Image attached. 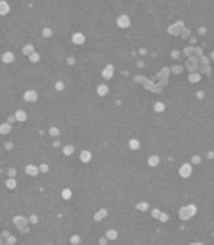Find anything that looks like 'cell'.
<instances>
[{
  "mask_svg": "<svg viewBox=\"0 0 214 245\" xmlns=\"http://www.w3.org/2000/svg\"><path fill=\"white\" fill-rule=\"evenodd\" d=\"M5 186L10 190H14L17 186V181H16L15 178H9L5 181Z\"/></svg>",
  "mask_w": 214,
  "mask_h": 245,
  "instance_id": "ffe728a7",
  "label": "cell"
},
{
  "mask_svg": "<svg viewBox=\"0 0 214 245\" xmlns=\"http://www.w3.org/2000/svg\"><path fill=\"white\" fill-rule=\"evenodd\" d=\"M28 221H30L31 223H33V224H36V223L38 222V216H37V215H31V217L28 218Z\"/></svg>",
  "mask_w": 214,
  "mask_h": 245,
  "instance_id": "e575fe53",
  "label": "cell"
},
{
  "mask_svg": "<svg viewBox=\"0 0 214 245\" xmlns=\"http://www.w3.org/2000/svg\"><path fill=\"white\" fill-rule=\"evenodd\" d=\"M10 130H12V126L9 123H3L0 125V134L2 135H5V134L10 133Z\"/></svg>",
  "mask_w": 214,
  "mask_h": 245,
  "instance_id": "5bb4252c",
  "label": "cell"
},
{
  "mask_svg": "<svg viewBox=\"0 0 214 245\" xmlns=\"http://www.w3.org/2000/svg\"><path fill=\"white\" fill-rule=\"evenodd\" d=\"M1 236H2V238H4L5 240H6V239L10 236V233H7V231H3V233L1 234Z\"/></svg>",
  "mask_w": 214,
  "mask_h": 245,
  "instance_id": "7bdbcfd3",
  "label": "cell"
},
{
  "mask_svg": "<svg viewBox=\"0 0 214 245\" xmlns=\"http://www.w3.org/2000/svg\"><path fill=\"white\" fill-rule=\"evenodd\" d=\"M80 159H81V161L84 162V163L90 161L91 153L89 151H87V150H83V151H81V153H80Z\"/></svg>",
  "mask_w": 214,
  "mask_h": 245,
  "instance_id": "7c38bea8",
  "label": "cell"
},
{
  "mask_svg": "<svg viewBox=\"0 0 214 245\" xmlns=\"http://www.w3.org/2000/svg\"><path fill=\"white\" fill-rule=\"evenodd\" d=\"M113 70H115V67H113L111 64L106 65V67H105L104 70L102 71V77L104 78L105 80H109V79H111L113 76Z\"/></svg>",
  "mask_w": 214,
  "mask_h": 245,
  "instance_id": "52a82bcc",
  "label": "cell"
},
{
  "mask_svg": "<svg viewBox=\"0 0 214 245\" xmlns=\"http://www.w3.org/2000/svg\"><path fill=\"white\" fill-rule=\"evenodd\" d=\"M211 57L213 58V60H214V52H212V55H211Z\"/></svg>",
  "mask_w": 214,
  "mask_h": 245,
  "instance_id": "816d5d0a",
  "label": "cell"
},
{
  "mask_svg": "<svg viewBox=\"0 0 214 245\" xmlns=\"http://www.w3.org/2000/svg\"><path fill=\"white\" fill-rule=\"evenodd\" d=\"M25 172L27 175L35 177V176H37L39 174V168L36 167V165H27L25 167Z\"/></svg>",
  "mask_w": 214,
  "mask_h": 245,
  "instance_id": "ba28073f",
  "label": "cell"
},
{
  "mask_svg": "<svg viewBox=\"0 0 214 245\" xmlns=\"http://www.w3.org/2000/svg\"><path fill=\"white\" fill-rule=\"evenodd\" d=\"M108 91H109V88H108V86L105 85V84H101V85H99L97 87V93L99 94L100 96H106L108 93Z\"/></svg>",
  "mask_w": 214,
  "mask_h": 245,
  "instance_id": "4fadbf2b",
  "label": "cell"
},
{
  "mask_svg": "<svg viewBox=\"0 0 214 245\" xmlns=\"http://www.w3.org/2000/svg\"><path fill=\"white\" fill-rule=\"evenodd\" d=\"M148 207H149V204H148L147 202H141V203L136 204V209L140 210L141 212H146L148 210Z\"/></svg>",
  "mask_w": 214,
  "mask_h": 245,
  "instance_id": "4316f807",
  "label": "cell"
},
{
  "mask_svg": "<svg viewBox=\"0 0 214 245\" xmlns=\"http://www.w3.org/2000/svg\"><path fill=\"white\" fill-rule=\"evenodd\" d=\"M117 24L119 27H121V28H128L131 24L130 18H129L127 15L119 16L117 19Z\"/></svg>",
  "mask_w": 214,
  "mask_h": 245,
  "instance_id": "7a4b0ae2",
  "label": "cell"
},
{
  "mask_svg": "<svg viewBox=\"0 0 214 245\" xmlns=\"http://www.w3.org/2000/svg\"><path fill=\"white\" fill-rule=\"evenodd\" d=\"M140 54H146V51H145V49L144 48H142V49H140Z\"/></svg>",
  "mask_w": 214,
  "mask_h": 245,
  "instance_id": "681fc988",
  "label": "cell"
},
{
  "mask_svg": "<svg viewBox=\"0 0 214 245\" xmlns=\"http://www.w3.org/2000/svg\"><path fill=\"white\" fill-rule=\"evenodd\" d=\"M23 97H24V100L26 102L34 103L37 101V99H38V94H37V92L35 90H27V91H25Z\"/></svg>",
  "mask_w": 214,
  "mask_h": 245,
  "instance_id": "8992f818",
  "label": "cell"
},
{
  "mask_svg": "<svg viewBox=\"0 0 214 245\" xmlns=\"http://www.w3.org/2000/svg\"><path fill=\"white\" fill-rule=\"evenodd\" d=\"M71 42L76 45H82L85 42V36L82 33H75L71 37Z\"/></svg>",
  "mask_w": 214,
  "mask_h": 245,
  "instance_id": "5b68a950",
  "label": "cell"
},
{
  "mask_svg": "<svg viewBox=\"0 0 214 245\" xmlns=\"http://www.w3.org/2000/svg\"><path fill=\"white\" fill-rule=\"evenodd\" d=\"M34 51H35V48H34V45H31V44H26V45L22 48V52L25 56H30V55L33 54Z\"/></svg>",
  "mask_w": 214,
  "mask_h": 245,
  "instance_id": "ac0fdd59",
  "label": "cell"
},
{
  "mask_svg": "<svg viewBox=\"0 0 214 245\" xmlns=\"http://www.w3.org/2000/svg\"><path fill=\"white\" fill-rule=\"evenodd\" d=\"M80 242H81V239H80V237H79L78 235H73V236L70 237V243L71 244L77 245V244L80 243Z\"/></svg>",
  "mask_w": 214,
  "mask_h": 245,
  "instance_id": "f546056e",
  "label": "cell"
},
{
  "mask_svg": "<svg viewBox=\"0 0 214 245\" xmlns=\"http://www.w3.org/2000/svg\"><path fill=\"white\" fill-rule=\"evenodd\" d=\"M179 175H181V177L183 178H188L190 175H191L192 173V168L191 165H189V163H184L183 165H182L181 168H179V171H178Z\"/></svg>",
  "mask_w": 214,
  "mask_h": 245,
  "instance_id": "3957f363",
  "label": "cell"
},
{
  "mask_svg": "<svg viewBox=\"0 0 214 245\" xmlns=\"http://www.w3.org/2000/svg\"><path fill=\"white\" fill-rule=\"evenodd\" d=\"M6 243L7 244H10V245H14L15 243H16V238L14 236H12L10 235L9 238L6 239Z\"/></svg>",
  "mask_w": 214,
  "mask_h": 245,
  "instance_id": "8d00e7d4",
  "label": "cell"
},
{
  "mask_svg": "<svg viewBox=\"0 0 214 245\" xmlns=\"http://www.w3.org/2000/svg\"><path fill=\"white\" fill-rule=\"evenodd\" d=\"M28 59H30V61L31 63H37V62H39V60H40V55H39L38 52L34 51L33 54H31L30 56H28Z\"/></svg>",
  "mask_w": 214,
  "mask_h": 245,
  "instance_id": "603a6c76",
  "label": "cell"
},
{
  "mask_svg": "<svg viewBox=\"0 0 214 245\" xmlns=\"http://www.w3.org/2000/svg\"><path fill=\"white\" fill-rule=\"evenodd\" d=\"M196 96L199 97V99H202L203 96H204V93H203V91H199L196 93Z\"/></svg>",
  "mask_w": 214,
  "mask_h": 245,
  "instance_id": "bcb514c9",
  "label": "cell"
},
{
  "mask_svg": "<svg viewBox=\"0 0 214 245\" xmlns=\"http://www.w3.org/2000/svg\"><path fill=\"white\" fill-rule=\"evenodd\" d=\"M199 31L200 34H202V35H204L205 31H206V30H205V28H200V30H199Z\"/></svg>",
  "mask_w": 214,
  "mask_h": 245,
  "instance_id": "c3c4849f",
  "label": "cell"
},
{
  "mask_svg": "<svg viewBox=\"0 0 214 245\" xmlns=\"http://www.w3.org/2000/svg\"><path fill=\"white\" fill-rule=\"evenodd\" d=\"M52 146H54L55 148H56V147H59V146H60V141H54V145H52Z\"/></svg>",
  "mask_w": 214,
  "mask_h": 245,
  "instance_id": "7dc6e473",
  "label": "cell"
},
{
  "mask_svg": "<svg viewBox=\"0 0 214 245\" xmlns=\"http://www.w3.org/2000/svg\"><path fill=\"white\" fill-rule=\"evenodd\" d=\"M106 238L107 240H115L118 238V233L115 230H108L106 231Z\"/></svg>",
  "mask_w": 214,
  "mask_h": 245,
  "instance_id": "7402d4cb",
  "label": "cell"
},
{
  "mask_svg": "<svg viewBox=\"0 0 214 245\" xmlns=\"http://www.w3.org/2000/svg\"><path fill=\"white\" fill-rule=\"evenodd\" d=\"M1 59H2V62H3V63L9 64V63H12L15 60V56H14V54H13V52L6 51V52H4V54L2 55Z\"/></svg>",
  "mask_w": 214,
  "mask_h": 245,
  "instance_id": "30bf717a",
  "label": "cell"
},
{
  "mask_svg": "<svg viewBox=\"0 0 214 245\" xmlns=\"http://www.w3.org/2000/svg\"><path fill=\"white\" fill-rule=\"evenodd\" d=\"M42 35H43V37H45V38H49V37L52 35V28H49V27L43 28V31H42Z\"/></svg>",
  "mask_w": 214,
  "mask_h": 245,
  "instance_id": "83f0119b",
  "label": "cell"
},
{
  "mask_svg": "<svg viewBox=\"0 0 214 245\" xmlns=\"http://www.w3.org/2000/svg\"><path fill=\"white\" fill-rule=\"evenodd\" d=\"M160 163V157L157 156V155H152L148 158V165L150 167H157V165Z\"/></svg>",
  "mask_w": 214,
  "mask_h": 245,
  "instance_id": "e0dca14e",
  "label": "cell"
},
{
  "mask_svg": "<svg viewBox=\"0 0 214 245\" xmlns=\"http://www.w3.org/2000/svg\"><path fill=\"white\" fill-rule=\"evenodd\" d=\"M10 5L7 3L6 1H4V0H0V15L1 16H4L6 14H9L10 12Z\"/></svg>",
  "mask_w": 214,
  "mask_h": 245,
  "instance_id": "9c48e42d",
  "label": "cell"
},
{
  "mask_svg": "<svg viewBox=\"0 0 214 245\" xmlns=\"http://www.w3.org/2000/svg\"><path fill=\"white\" fill-rule=\"evenodd\" d=\"M48 132H49V134H51L52 136H54V137H57V136L60 134V130L57 127H52L51 129H49Z\"/></svg>",
  "mask_w": 214,
  "mask_h": 245,
  "instance_id": "f1b7e54d",
  "label": "cell"
},
{
  "mask_svg": "<svg viewBox=\"0 0 214 245\" xmlns=\"http://www.w3.org/2000/svg\"><path fill=\"white\" fill-rule=\"evenodd\" d=\"M62 198L63 199H65V200H68V199H70L71 198V195H73V193H71V191L69 189H64L62 191Z\"/></svg>",
  "mask_w": 214,
  "mask_h": 245,
  "instance_id": "d4e9b609",
  "label": "cell"
},
{
  "mask_svg": "<svg viewBox=\"0 0 214 245\" xmlns=\"http://www.w3.org/2000/svg\"><path fill=\"white\" fill-rule=\"evenodd\" d=\"M195 212H196V207L193 204H190L188 206L182 207L179 210V217L183 220H188L195 214Z\"/></svg>",
  "mask_w": 214,
  "mask_h": 245,
  "instance_id": "6da1fadb",
  "label": "cell"
},
{
  "mask_svg": "<svg viewBox=\"0 0 214 245\" xmlns=\"http://www.w3.org/2000/svg\"><path fill=\"white\" fill-rule=\"evenodd\" d=\"M0 173H1V171H0Z\"/></svg>",
  "mask_w": 214,
  "mask_h": 245,
  "instance_id": "f5cc1de1",
  "label": "cell"
},
{
  "mask_svg": "<svg viewBox=\"0 0 214 245\" xmlns=\"http://www.w3.org/2000/svg\"><path fill=\"white\" fill-rule=\"evenodd\" d=\"M172 70H173V71L175 72V73H179V72L182 71V70H183V68L179 67V65H175V66H174V67L172 68Z\"/></svg>",
  "mask_w": 214,
  "mask_h": 245,
  "instance_id": "60d3db41",
  "label": "cell"
},
{
  "mask_svg": "<svg viewBox=\"0 0 214 245\" xmlns=\"http://www.w3.org/2000/svg\"><path fill=\"white\" fill-rule=\"evenodd\" d=\"M107 216V210L105 209H102L100 210H98L96 213V215H94V220L96 221H101L103 218H105Z\"/></svg>",
  "mask_w": 214,
  "mask_h": 245,
  "instance_id": "2e32d148",
  "label": "cell"
},
{
  "mask_svg": "<svg viewBox=\"0 0 214 245\" xmlns=\"http://www.w3.org/2000/svg\"><path fill=\"white\" fill-rule=\"evenodd\" d=\"M7 174H9V177L10 178H15V176L17 175V171L15 170V169H10L9 170V172H7Z\"/></svg>",
  "mask_w": 214,
  "mask_h": 245,
  "instance_id": "d590c367",
  "label": "cell"
},
{
  "mask_svg": "<svg viewBox=\"0 0 214 245\" xmlns=\"http://www.w3.org/2000/svg\"><path fill=\"white\" fill-rule=\"evenodd\" d=\"M99 244L100 245H106L107 244V238L106 237H102L99 239Z\"/></svg>",
  "mask_w": 214,
  "mask_h": 245,
  "instance_id": "f35d334b",
  "label": "cell"
},
{
  "mask_svg": "<svg viewBox=\"0 0 214 245\" xmlns=\"http://www.w3.org/2000/svg\"><path fill=\"white\" fill-rule=\"evenodd\" d=\"M188 79L191 83H196V82H199L200 80V76L199 73H191V75H189Z\"/></svg>",
  "mask_w": 214,
  "mask_h": 245,
  "instance_id": "484cf974",
  "label": "cell"
},
{
  "mask_svg": "<svg viewBox=\"0 0 214 245\" xmlns=\"http://www.w3.org/2000/svg\"><path fill=\"white\" fill-rule=\"evenodd\" d=\"M15 120H18V122H25L26 118H27V115H26L25 111H23V110H17V111L15 112Z\"/></svg>",
  "mask_w": 214,
  "mask_h": 245,
  "instance_id": "8fae6325",
  "label": "cell"
},
{
  "mask_svg": "<svg viewBox=\"0 0 214 245\" xmlns=\"http://www.w3.org/2000/svg\"><path fill=\"white\" fill-rule=\"evenodd\" d=\"M55 88H56L57 91H62L63 89L65 88V85L62 81H58L56 84H55Z\"/></svg>",
  "mask_w": 214,
  "mask_h": 245,
  "instance_id": "4dcf8cb0",
  "label": "cell"
},
{
  "mask_svg": "<svg viewBox=\"0 0 214 245\" xmlns=\"http://www.w3.org/2000/svg\"><path fill=\"white\" fill-rule=\"evenodd\" d=\"M13 221H14V223L16 224V226H17L19 230L24 228L26 226V224H27V222H28V220L26 219V218L22 217V216H16L14 219H13Z\"/></svg>",
  "mask_w": 214,
  "mask_h": 245,
  "instance_id": "277c9868",
  "label": "cell"
},
{
  "mask_svg": "<svg viewBox=\"0 0 214 245\" xmlns=\"http://www.w3.org/2000/svg\"><path fill=\"white\" fill-rule=\"evenodd\" d=\"M179 55H181V52H179L178 51H174L171 52V56L173 57V59H178Z\"/></svg>",
  "mask_w": 214,
  "mask_h": 245,
  "instance_id": "ab89813d",
  "label": "cell"
},
{
  "mask_svg": "<svg viewBox=\"0 0 214 245\" xmlns=\"http://www.w3.org/2000/svg\"><path fill=\"white\" fill-rule=\"evenodd\" d=\"M142 1H143V0H142Z\"/></svg>",
  "mask_w": 214,
  "mask_h": 245,
  "instance_id": "db71d44e",
  "label": "cell"
},
{
  "mask_svg": "<svg viewBox=\"0 0 214 245\" xmlns=\"http://www.w3.org/2000/svg\"><path fill=\"white\" fill-rule=\"evenodd\" d=\"M169 219V216L166 214V213H161L160 217H158V220L161 221V222H167Z\"/></svg>",
  "mask_w": 214,
  "mask_h": 245,
  "instance_id": "d6a6232c",
  "label": "cell"
},
{
  "mask_svg": "<svg viewBox=\"0 0 214 245\" xmlns=\"http://www.w3.org/2000/svg\"><path fill=\"white\" fill-rule=\"evenodd\" d=\"M5 149H6V150H12L13 149V144L10 143V141L6 143V144H5Z\"/></svg>",
  "mask_w": 214,
  "mask_h": 245,
  "instance_id": "ee69618b",
  "label": "cell"
},
{
  "mask_svg": "<svg viewBox=\"0 0 214 245\" xmlns=\"http://www.w3.org/2000/svg\"><path fill=\"white\" fill-rule=\"evenodd\" d=\"M14 122H15V116H10L9 118H7V123L9 124H12Z\"/></svg>",
  "mask_w": 214,
  "mask_h": 245,
  "instance_id": "f6af8a7d",
  "label": "cell"
},
{
  "mask_svg": "<svg viewBox=\"0 0 214 245\" xmlns=\"http://www.w3.org/2000/svg\"><path fill=\"white\" fill-rule=\"evenodd\" d=\"M191 161H192V163H195V165H197V163L200 162V157L197 156V155H195V156L192 157Z\"/></svg>",
  "mask_w": 214,
  "mask_h": 245,
  "instance_id": "74e56055",
  "label": "cell"
},
{
  "mask_svg": "<svg viewBox=\"0 0 214 245\" xmlns=\"http://www.w3.org/2000/svg\"><path fill=\"white\" fill-rule=\"evenodd\" d=\"M76 63V60H75V58L73 57H69L67 59V64H69V65H73Z\"/></svg>",
  "mask_w": 214,
  "mask_h": 245,
  "instance_id": "b9f144b4",
  "label": "cell"
},
{
  "mask_svg": "<svg viewBox=\"0 0 214 245\" xmlns=\"http://www.w3.org/2000/svg\"><path fill=\"white\" fill-rule=\"evenodd\" d=\"M181 31H182V28L181 27H178V25L174 23V24L172 25H170L168 27V33L170 34V35H178L179 33H181Z\"/></svg>",
  "mask_w": 214,
  "mask_h": 245,
  "instance_id": "9a60e30c",
  "label": "cell"
},
{
  "mask_svg": "<svg viewBox=\"0 0 214 245\" xmlns=\"http://www.w3.org/2000/svg\"><path fill=\"white\" fill-rule=\"evenodd\" d=\"M129 148H130L131 150H138L140 147H141V144H140V141H138V139H136V138H132V139H130L129 141Z\"/></svg>",
  "mask_w": 214,
  "mask_h": 245,
  "instance_id": "44dd1931",
  "label": "cell"
},
{
  "mask_svg": "<svg viewBox=\"0 0 214 245\" xmlns=\"http://www.w3.org/2000/svg\"><path fill=\"white\" fill-rule=\"evenodd\" d=\"M48 170H49V167H48V165H46V163H41V165H39V171L42 173L48 172Z\"/></svg>",
  "mask_w": 214,
  "mask_h": 245,
  "instance_id": "1f68e13d",
  "label": "cell"
},
{
  "mask_svg": "<svg viewBox=\"0 0 214 245\" xmlns=\"http://www.w3.org/2000/svg\"><path fill=\"white\" fill-rule=\"evenodd\" d=\"M1 239H2V236H1V234H0V243H2V241H1Z\"/></svg>",
  "mask_w": 214,
  "mask_h": 245,
  "instance_id": "f907efd6",
  "label": "cell"
},
{
  "mask_svg": "<svg viewBox=\"0 0 214 245\" xmlns=\"http://www.w3.org/2000/svg\"><path fill=\"white\" fill-rule=\"evenodd\" d=\"M161 215V210H157V209H153L152 212H151V216L153 218H155V219H158V217H160Z\"/></svg>",
  "mask_w": 214,
  "mask_h": 245,
  "instance_id": "836d02e7",
  "label": "cell"
},
{
  "mask_svg": "<svg viewBox=\"0 0 214 245\" xmlns=\"http://www.w3.org/2000/svg\"><path fill=\"white\" fill-rule=\"evenodd\" d=\"M73 152H75V147L71 146V145H66V146L63 148V154H64L65 156H70Z\"/></svg>",
  "mask_w": 214,
  "mask_h": 245,
  "instance_id": "d6986e66",
  "label": "cell"
},
{
  "mask_svg": "<svg viewBox=\"0 0 214 245\" xmlns=\"http://www.w3.org/2000/svg\"><path fill=\"white\" fill-rule=\"evenodd\" d=\"M165 110V104L162 102H157L154 104V111L157 112H163Z\"/></svg>",
  "mask_w": 214,
  "mask_h": 245,
  "instance_id": "cb8c5ba5",
  "label": "cell"
}]
</instances>
